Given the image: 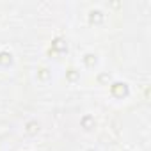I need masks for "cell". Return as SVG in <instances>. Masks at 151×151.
<instances>
[{"label":"cell","instance_id":"cell-1","mask_svg":"<svg viewBox=\"0 0 151 151\" xmlns=\"http://www.w3.org/2000/svg\"><path fill=\"white\" fill-rule=\"evenodd\" d=\"M126 91H128V89H126L124 84H114V86H112V93H114L116 96H124Z\"/></svg>","mask_w":151,"mask_h":151},{"label":"cell","instance_id":"cell-2","mask_svg":"<svg viewBox=\"0 0 151 151\" xmlns=\"http://www.w3.org/2000/svg\"><path fill=\"white\" fill-rule=\"evenodd\" d=\"M101 18H103V16H101L100 11H93V13H91V22H93V23H94V22H101Z\"/></svg>","mask_w":151,"mask_h":151},{"label":"cell","instance_id":"cell-3","mask_svg":"<svg viewBox=\"0 0 151 151\" xmlns=\"http://www.w3.org/2000/svg\"><path fill=\"white\" fill-rule=\"evenodd\" d=\"M53 48H55V50H66V45H64L62 39H55V41H53Z\"/></svg>","mask_w":151,"mask_h":151},{"label":"cell","instance_id":"cell-4","mask_svg":"<svg viewBox=\"0 0 151 151\" xmlns=\"http://www.w3.org/2000/svg\"><path fill=\"white\" fill-rule=\"evenodd\" d=\"M11 62V55L9 53H0V64H7Z\"/></svg>","mask_w":151,"mask_h":151},{"label":"cell","instance_id":"cell-5","mask_svg":"<svg viewBox=\"0 0 151 151\" xmlns=\"http://www.w3.org/2000/svg\"><path fill=\"white\" fill-rule=\"evenodd\" d=\"M86 57H87V59H86V62H87L89 66H91L93 62H96V59H93V55H86Z\"/></svg>","mask_w":151,"mask_h":151},{"label":"cell","instance_id":"cell-6","mask_svg":"<svg viewBox=\"0 0 151 151\" xmlns=\"http://www.w3.org/2000/svg\"><path fill=\"white\" fill-rule=\"evenodd\" d=\"M29 132H30V133H34V132H36V124H34V123H30V124H29Z\"/></svg>","mask_w":151,"mask_h":151}]
</instances>
